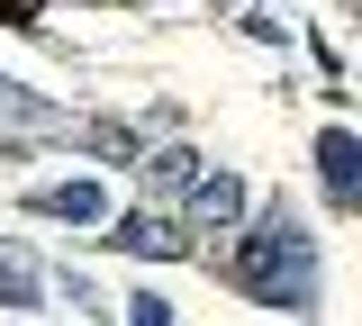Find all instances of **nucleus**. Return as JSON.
Listing matches in <instances>:
<instances>
[{"mask_svg": "<svg viewBox=\"0 0 362 326\" xmlns=\"http://www.w3.org/2000/svg\"><path fill=\"white\" fill-rule=\"evenodd\" d=\"M317 190H326V209H362V136L354 127H317Z\"/></svg>", "mask_w": 362, "mask_h": 326, "instance_id": "nucleus-6", "label": "nucleus"}, {"mask_svg": "<svg viewBox=\"0 0 362 326\" xmlns=\"http://www.w3.org/2000/svg\"><path fill=\"white\" fill-rule=\"evenodd\" d=\"M173 209L190 218V227H209V235H218V227H245V218H254V190H245V173H226V163H218V173L199 163V173L181 182Z\"/></svg>", "mask_w": 362, "mask_h": 326, "instance_id": "nucleus-5", "label": "nucleus"}, {"mask_svg": "<svg viewBox=\"0 0 362 326\" xmlns=\"http://www.w3.org/2000/svg\"><path fill=\"white\" fill-rule=\"evenodd\" d=\"M100 227L118 235V254H145V263H181V254H190V245H199V227H190V218H181V209H127V218H118V209H109V218H100Z\"/></svg>", "mask_w": 362, "mask_h": 326, "instance_id": "nucleus-4", "label": "nucleus"}, {"mask_svg": "<svg viewBox=\"0 0 362 326\" xmlns=\"http://www.w3.org/2000/svg\"><path fill=\"white\" fill-rule=\"evenodd\" d=\"M54 136H73V127H64V109L0 73V163H18V154H37V145H54Z\"/></svg>", "mask_w": 362, "mask_h": 326, "instance_id": "nucleus-2", "label": "nucleus"}, {"mask_svg": "<svg viewBox=\"0 0 362 326\" xmlns=\"http://www.w3.org/2000/svg\"><path fill=\"white\" fill-rule=\"evenodd\" d=\"M0 308H45V272L18 235H0Z\"/></svg>", "mask_w": 362, "mask_h": 326, "instance_id": "nucleus-7", "label": "nucleus"}, {"mask_svg": "<svg viewBox=\"0 0 362 326\" xmlns=\"http://www.w3.org/2000/svg\"><path fill=\"white\" fill-rule=\"evenodd\" d=\"M127 318H136V326H173V299H154V290H136V299H127Z\"/></svg>", "mask_w": 362, "mask_h": 326, "instance_id": "nucleus-10", "label": "nucleus"}, {"mask_svg": "<svg viewBox=\"0 0 362 326\" xmlns=\"http://www.w3.org/2000/svg\"><path fill=\"white\" fill-rule=\"evenodd\" d=\"M82 145H90V154H109V163H136V154H145V136L118 127V118H82Z\"/></svg>", "mask_w": 362, "mask_h": 326, "instance_id": "nucleus-9", "label": "nucleus"}, {"mask_svg": "<svg viewBox=\"0 0 362 326\" xmlns=\"http://www.w3.org/2000/svg\"><path fill=\"white\" fill-rule=\"evenodd\" d=\"M28 199V218H54V227H73V235H90L118 199H109V182L100 173H64V182H37V190H18Z\"/></svg>", "mask_w": 362, "mask_h": 326, "instance_id": "nucleus-3", "label": "nucleus"}, {"mask_svg": "<svg viewBox=\"0 0 362 326\" xmlns=\"http://www.w3.org/2000/svg\"><path fill=\"white\" fill-rule=\"evenodd\" d=\"M136 163H145V190H154V199H181V182L199 173L190 145H154V154H136Z\"/></svg>", "mask_w": 362, "mask_h": 326, "instance_id": "nucleus-8", "label": "nucleus"}, {"mask_svg": "<svg viewBox=\"0 0 362 326\" xmlns=\"http://www.w3.org/2000/svg\"><path fill=\"white\" fill-rule=\"evenodd\" d=\"M235 235V227H226ZM226 290H245L254 308H317V235L290 218V209H263V218H245V235L226 245Z\"/></svg>", "mask_w": 362, "mask_h": 326, "instance_id": "nucleus-1", "label": "nucleus"}]
</instances>
